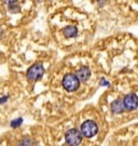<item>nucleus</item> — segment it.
Wrapping results in <instances>:
<instances>
[{"label":"nucleus","mask_w":138,"mask_h":146,"mask_svg":"<svg viewBox=\"0 0 138 146\" xmlns=\"http://www.w3.org/2000/svg\"><path fill=\"white\" fill-rule=\"evenodd\" d=\"M80 86V80L77 77V75L73 74H67L63 78V87L66 91L68 92H73L77 91Z\"/></svg>","instance_id":"1"},{"label":"nucleus","mask_w":138,"mask_h":146,"mask_svg":"<svg viewBox=\"0 0 138 146\" xmlns=\"http://www.w3.org/2000/svg\"><path fill=\"white\" fill-rule=\"evenodd\" d=\"M81 134L85 138H93L98 132V127L93 120H86L81 126Z\"/></svg>","instance_id":"2"},{"label":"nucleus","mask_w":138,"mask_h":146,"mask_svg":"<svg viewBox=\"0 0 138 146\" xmlns=\"http://www.w3.org/2000/svg\"><path fill=\"white\" fill-rule=\"evenodd\" d=\"M44 74V68L42 64H33L31 65L27 70V78L30 81L40 80Z\"/></svg>","instance_id":"3"},{"label":"nucleus","mask_w":138,"mask_h":146,"mask_svg":"<svg viewBox=\"0 0 138 146\" xmlns=\"http://www.w3.org/2000/svg\"><path fill=\"white\" fill-rule=\"evenodd\" d=\"M66 136V142L69 145H79L82 142V134L77 129H70L68 130L65 134Z\"/></svg>","instance_id":"4"},{"label":"nucleus","mask_w":138,"mask_h":146,"mask_svg":"<svg viewBox=\"0 0 138 146\" xmlns=\"http://www.w3.org/2000/svg\"><path fill=\"white\" fill-rule=\"evenodd\" d=\"M122 102H123L124 108L127 110H134L138 107V97L136 94H133V93L125 95Z\"/></svg>","instance_id":"5"},{"label":"nucleus","mask_w":138,"mask_h":146,"mask_svg":"<svg viewBox=\"0 0 138 146\" xmlns=\"http://www.w3.org/2000/svg\"><path fill=\"white\" fill-rule=\"evenodd\" d=\"M77 77L79 78V80H81L83 82H85L86 80H88V78L91 77V70L87 66H82L78 72H77Z\"/></svg>","instance_id":"6"},{"label":"nucleus","mask_w":138,"mask_h":146,"mask_svg":"<svg viewBox=\"0 0 138 146\" xmlns=\"http://www.w3.org/2000/svg\"><path fill=\"white\" fill-rule=\"evenodd\" d=\"M124 109L122 100H116L111 103V111L113 114H120Z\"/></svg>","instance_id":"7"},{"label":"nucleus","mask_w":138,"mask_h":146,"mask_svg":"<svg viewBox=\"0 0 138 146\" xmlns=\"http://www.w3.org/2000/svg\"><path fill=\"white\" fill-rule=\"evenodd\" d=\"M63 34L67 38H73V37H77L78 35V29L75 26H67L63 29Z\"/></svg>","instance_id":"8"},{"label":"nucleus","mask_w":138,"mask_h":146,"mask_svg":"<svg viewBox=\"0 0 138 146\" xmlns=\"http://www.w3.org/2000/svg\"><path fill=\"white\" fill-rule=\"evenodd\" d=\"M8 7H9V10H10L12 13H16V12H18V11L21 10V8H19V4L17 3V1H15V2H13V3L9 4Z\"/></svg>","instance_id":"9"},{"label":"nucleus","mask_w":138,"mask_h":146,"mask_svg":"<svg viewBox=\"0 0 138 146\" xmlns=\"http://www.w3.org/2000/svg\"><path fill=\"white\" fill-rule=\"evenodd\" d=\"M22 122H23V119L22 118H17V119H14L12 122H11V127L12 128H17L22 125Z\"/></svg>","instance_id":"10"},{"label":"nucleus","mask_w":138,"mask_h":146,"mask_svg":"<svg viewBox=\"0 0 138 146\" xmlns=\"http://www.w3.org/2000/svg\"><path fill=\"white\" fill-rule=\"evenodd\" d=\"M19 144H21V145H23V144L29 145V144H32V141H31V140H23V141H22Z\"/></svg>","instance_id":"11"},{"label":"nucleus","mask_w":138,"mask_h":146,"mask_svg":"<svg viewBox=\"0 0 138 146\" xmlns=\"http://www.w3.org/2000/svg\"><path fill=\"white\" fill-rule=\"evenodd\" d=\"M2 1H3L4 3H7V4L9 6V4H11V3H13V2L17 1V0H2Z\"/></svg>","instance_id":"12"},{"label":"nucleus","mask_w":138,"mask_h":146,"mask_svg":"<svg viewBox=\"0 0 138 146\" xmlns=\"http://www.w3.org/2000/svg\"><path fill=\"white\" fill-rule=\"evenodd\" d=\"M100 83H101V86H109V82H108V81H106L105 79H102V80L100 81Z\"/></svg>","instance_id":"13"},{"label":"nucleus","mask_w":138,"mask_h":146,"mask_svg":"<svg viewBox=\"0 0 138 146\" xmlns=\"http://www.w3.org/2000/svg\"><path fill=\"white\" fill-rule=\"evenodd\" d=\"M7 100H8V97H7V96H4V97H2V98H0V104H1V103H4Z\"/></svg>","instance_id":"14"},{"label":"nucleus","mask_w":138,"mask_h":146,"mask_svg":"<svg viewBox=\"0 0 138 146\" xmlns=\"http://www.w3.org/2000/svg\"><path fill=\"white\" fill-rule=\"evenodd\" d=\"M1 38H2V30L0 29V39H1Z\"/></svg>","instance_id":"15"}]
</instances>
